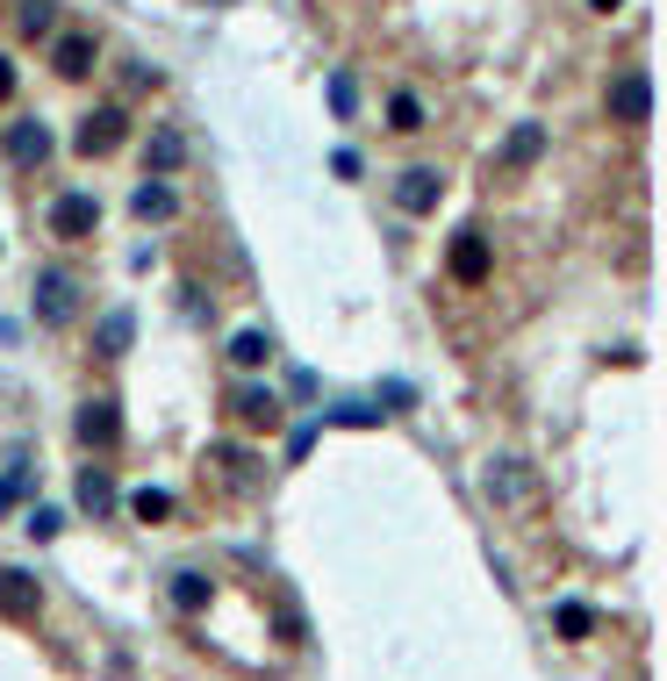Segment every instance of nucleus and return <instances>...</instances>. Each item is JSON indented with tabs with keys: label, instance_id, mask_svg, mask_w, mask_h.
Listing matches in <instances>:
<instances>
[{
	"label": "nucleus",
	"instance_id": "9b49d317",
	"mask_svg": "<svg viewBox=\"0 0 667 681\" xmlns=\"http://www.w3.org/2000/svg\"><path fill=\"white\" fill-rule=\"evenodd\" d=\"M230 416L245 423V431H280V395H273V388H230Z\"/></svg>",
	"mask_w": 667,
	"mask_h": 681
},
{
	"label": "nucleus",
	"instance_id": "aec40b11",
	"mask_svg": "<svg viewBox=\"0 0 667 681\" xmlns=\"http://www.w3.org/2000/svg\"><path fill=\"white\" fill-rule=\"evenodd\" d=\"M130 517L136 524H165V517H173V495H165V488H136L130 495Z\"/></svg>",
	"mask_w": 667,
	"mask_h": 681
},
{
	"label": "nucleus",
	"instance_id": "f3484780",
	"mask_svg": "<svg viewBox=\"0 0 667 681\" xmlns=\"http://www.w3.org/2000/svg\"><path fill=\"white\" fill-rule=\"evenodd\" d=\"M481 488H489L495 503H524V495H532V481H524V466H517V460H495L489 474H481Z\"/></svg>",
	"mask_w": 667,
	"mask_h": 681
},
{
	"label": "nucleus",
	"instance_id": "2eb2a0df",
	"mask_svg": "<svg viewBox=\"0 0 667 681\" xmlns=\"http://www.w3.org/2000/svg\"><path fill=\"white\" fill-rule=\"evenodd\" d=\"M80 509L86 517H109L115 509V474L109 466H80Z\"/></svg>",
	"mask_w": 667,
	"mask_h": 681
},
{
	"label": "nucleus",
	"instance_id": "f8f14e48",
	"mask_svg": "<svg viewBox=\"0 0 667 681\" xmlns=\"http://www.w3.org/2000/svg\"><path fill=\"white\" fill-rule=\"evenodd\" d=\"M51 72L58 80H86V72H94V37H86V29H65V37H58L51 29Z\"/></svg>",
	"mask_w": 667,
	"mask_h": 681
},
{
	"label": "nucleus",
	"instance_id": "ddd939ff",
	"mask_svg": "<svg viewBox=\"0 0 667 681\" xmlns=\"http://www.w3.org/2000/svg\"><path fill=\"white\" fill-rule=\"evenodd\" d=\"M130 208H136V223H173V216H179V194H173V179L144 173V187L130 194Z\"/></svg>",
	"mask_w": 667,
	"mask_h": 681
},
{
	"label": "nucleus",
	"instance_id": "412c9836",
	"mask_svg": "<svg viewBox=\"0 0 667 681\" xmlns=\"http://www.w3.org/2000/svg\"><path fill=\"white\" fill-rule=\"evenodd\" d=\"M553 625H560V639H588V631H596V610H588V602H560Z\"/></svg>",
	"mask_w": 667,
	"mask_h": 681
},
{
	"label": "nucleus",
	"instance_id": "7ed1b4c3",
	"mask_svg": "<svg viewBox=\"0 0 667 681\" xmlns=\"http://www.w3.org/2000/svg\"><path fill=\"white\" fill-rule=\"evenodd\" d=\"M603 109H610V123H625V130L654 123V80H646V65H625V72H617L610 94H603Z\"/></svg>",
	"mask_w": 667,
	"mask_h": 681
},
{
	"label": "nucleus",
	"instance_id": "bb28decb",
	"mask_svg": "<svg viewBox=\"0 0 667 681\" xmlns=\"http://www.w3.org/2000/svg\"><path fill=\"white\" fill-rule=\"evenodd\" d=\"M330 173H338V179H359L367 165H359V151H338V158H330Z\"/></svg>",
	"mask_w": 667,
	"mask_h": 681
},
{
	"label": "nucleus",
	"instance_id": "cd10ccee",
	"mask_svg": "<svg viewBox=\"0 0 667 681\" xmlns=\"http://www.w3.org/2000/svg\"><path fill=\"white\" fill-rule=\"evenodd\" d=\"M324 423H381V409H330Z\"/></svg>",
	"mask_w": 667,
	"mask_h": 681
},
{
	"label": "nucleus",
	"instance_id": "a878e982",
	"mask_svg": "<svg viewBox=\"0 0 667 681\" xmlns=\"http://www.w3.org/2000/svg\"><path fill=\"white\" fill-rule=\"evenodd\" d=\"M330 109H338V123H352V109H359V86L345 80V72L330 80Z\"/></svg>",
	"mask_w": 667,
	"mask_h": 681
},
{
	"label": "nucleus",
	"instance_id": "39448f33",
	"mask_svg": "<svg viewBox=\"0 0 667 681\" xmlns=\"http://www.w3.org/2000/svg\"><path fill=\"white\" fill-rule=\"evenodd\" d=\"M72 431H80L86 452H109L115 437H123V416H115V395H86L80 416H72Z\"/></svg>",
	"mask_w": 667,
	"mask_h": 681
},
{
	"label": "nucleus",
	"instance_id": "4be33fe9",
	"mask_svg": "<svg viewBox=\"0 0 667 681\" xmlns=\"http://www.w3.org/2000/svg\"><path fill=\"white\" fill-rule=\"evenodd\" d=\"M388 130L417 136V130H423V101H417V94H396V101H388Z\"/></svg>",
	"mask_w": 667,
	"mask_h": 681
},
{
	"label": "nucleus",
	"instance_id": "c85d7f7f",
	"mask_svg": "<svg viewBox=\"0 0 667 681\" xmlns=\"http://www.w3.org/2000/svg\"><path fill=\"white\" fill-rule=\"evenodd\" d=\"M14 94V65H8V58H0V101H8Z\"/></svg>",
	"mask_w": 667,
	"mask_h": 681
},
{
	"label": "nucleus",
	"instance_id": "c756f323",
	"mask_svg": "<svg viewBox=\"0 0 667 681\" xmlns=\"http://www.w3.org/2000/svg\"><path fill=\"white\" fill-rule=\"evenodd\" d=\"M588 8H596V14H617V8H625V0H588Z\"/></svg>",
	"mask_w": 667,
	"mask_h": 681
},
{
	"label": "nucleus",
	"instance_id": "1a4fd4ad",
	"mask_svg": "<svg viewBox=\"0 0 667 681\" xmlns=\"http://www.w3.org/2000/svg\"><path fill=\"white\" fill-rule=\"evenodd\" d=\"M538 158H545V123H517V130L503 136V144H495V173H510V179L532 173Z\"/></svg>",
	"mask_w": 667,
	"mask_h": 681
},
{
	"label": "nucleus",
	"instance_id": "0eeeda50",
	"mask_svg": "<svg viewBox=\"0 0 667 681\" xmlns=\"http://www.w3.org/2000/svg\"><path fill=\"white\" fill-rule=\"evenodd\" d=\"M438 202H445V173H438V165H409V173L396 179V208H402V216H431Z\"/></svg>",
	"mask_w": 667,
	"mask_h": 681
},
{
	"label": "nucleus",
	"instance_id": "f03ea898",
	"mask_svg": "<svg viewBox=\"0 0 667 681\" xmlns=\"http://www.w3.org/2000/svg\"><path fill=\"white\" fill-rule=\"evenodd\" d=\"M123 136H130L123 101H101V109L80 115V130H72V151H80V158H109V151H123Z\"/></svg>",
	"mask_w": 667,
	"mask_h": 681
},
{
	"label": "nucleus",
	"instance_id": "f257e3e1",
	"mask_svg": "<svg viewBox=\"0 0 667 681\" xmlns=\"http://www.w3.org/2000/svg\"><path fill=\"white\" fill-rule=\"evenodd\" d=\"M29 309H37V330H72L80 323V272L43 266L37 287H29Z\"/></svg>",
	"mask_w": 667,
	"mask_h": 681
},
{
	"label": "nucleus",
	"instance_id": "a211bd4d",
	"mask_svg": "<svg viewBox=\"0 0 667 681\" xmlns=\"http://www.w3.org/2000/svg\"><path fill=\"white\" fill-rule=\"evenodd\" d=\"M208 596H216V588H208V574H173V610H187V617H202L208 610Z\"/></svg>",
	"mask_w": 667,
	"mask_h": 681
},
{
	"label": "nucleus",
	"instance_id": "393cba45",
	"mask_svg": "<svg viewBox=\"0 0 667 681\" xmlns=\"http://www.w3.org/2000/svg\"><path fill=\"white\" fill-rule=\"evenodd\" d=\"M22 481H29V460H22V452H14V460L0 466V509H8L14 495H22Z\"/></svg>",
	"mask_w": 667,
	"mask_h": 681
},
{
	"label": "nucleus",
	"instance_id": "b1692460",
	"mask_svg": "<svg viewBox=\"0 0 667 681\" xmlns=\"http://www.w3.org/2000/svg\"><path fill=\"white\" fill-rule=\"evenodd\" d=\"M22 532H29V538L43 545V538H58V532H65V517H58V509H43V503H37V509H29V517H22Z\"/></svg>",
	"mask_w": 667,
	"mask_h": 681
},
{
	"label": "nucleus",
	"instance_id": "9d476101",
	"mask_svg": "<svg viewBox=\"0 0 667 681\" xmlns=\"http://www.w3.org/2000/svg\"><path fill=\"white\" fill-rule=\"evenodd\" d=\"M0 617H8V625H37V617H43V588L29 581V574L0 567Z\"/></svg>",
	"mask_w": 667,
	"mask_h": 681
},
{
	"label": "nucleus",
	"instance_id": "6e6552de",
	"mask_svg": "<svg viewBox=\"0 0 667 681\" xmlns=\"http://www.w3.org/2000/svg\"><path fill=\"white\" fill-rule=\"evenodd\" d=\"M101 230V202L94 194H58L51 202V237H65V245H80V237Z\"/></svg>",
	"mask_w": 667,
	"mask_h": 681
},
{
	"label": "nucleus",
	"instance_id": "5701e85b",
	"mask_svg": "<svg viewBox=\"0 0 667 681\" xmlns=\"http://www.w3.org/2000/svg\"><path fill=\"white\" fill-rule=\"evenodd\" d=\"M58 29V0H22V37H51Z\"/></svg>",
	"mask_w": 667,
	"mask_h": 681
},
{
	"label": "nucleus",
	"instance_id": "dca6fc26",
	"mask_svg": "<svg viewBox=\"0 0 667 681\" xmlns=\"http://www.w3.org/2000/svg\"><path fill=\"white\" fill-rule=\"evenodd\" d=\"M130 338H136V316L130 309H109V316H101V330H94V352L101 359H123Z\"/></svg>",
	"mask_w": 667,
	"mask_h": 681
},
{
	"label": "nucleus",
	"instance_id": "423d86ee",
	"mask_svg": "<svg viewBox=\"0 0 667 681\" xmlns=\"http://www.w3.org/2000/svg\"><path fill=\"white\" fill-rule=\"evenodd\" d=\"M445 272H452L460 287H489V272H495L489 237H481V230H460V237H452V259H445Z\"/></svg>",
	"mask_w": 667,
	"mask_h": 681
},
{
	"label": "nucleus",
	"instance_id": "20e7f679",
	"mask_svg": "<svg viewBox=\"0 0 667 681\" xmlns=\"http://www.w3.org/2000/svg\"><path fill=\"white\" fill-rule=\"evenodd\" d=\"M51 130L37 123V115H22V123H8V165L14 173H43V165H51Z\"/></svg>",
	"mask_w": 667,
	"mask_h": 681
},
{
	"label": "nucleus",
	"instance_id": "4468645a",
	"mask_svg": "<svg viewBox=\"0 0 667 681\" xmlns=\"http://www.w3.org/2000/svg\"><path fill=\"white\" fill-rule=\"evenodd\" d=\"M179 165H187V136H179L173 123H158L151 130V144H144V173H158V179H173Z\"/></svg>",
	"mask_w": 667,
	"mask_h": 681
},
{
	"label": "nucleus",
	"instance_id": "6ab92c4d",
	"mask_svg": "<svg viewBox=\"0 0 667 681\" xmlns=\"http://www.w3.org/2000/svg\"><path fill=\"white\" fill-rule=\"evenodd\" d=\"M230 359H237L245 373H259L266 359H273V338H266V330H237V338H230Z\"/></svg>",
	"mask_w": 667,
	"mask_h": 681
}]
</instances>
